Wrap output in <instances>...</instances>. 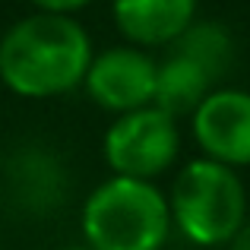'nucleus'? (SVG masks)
Returning <instances> with one entry per match:
<instances>
[{
  "label": "nucleus",
  "mask_w": 250,
  "mask_h": 250,
  "mask_svg": "<svg viewBox=\"0 0 250 250\" xmlns=\"http://www.w3.org/2000/svg\"><path fill=\"white\" fill-rule=\"evenodd\" d=\"M212 85L215 83L209 80L193 61H187V57L171 51L165 61H159L152 104L177 121V117H184V114H193L203 104V98L212 92Z\"/></svg>",
  "instance_id": "obj_9"
},
{
  "label": "nucleus",
  "mask_w": 250,
  "mask_h": 250,
  "mask_svg": "<svg viewBox=\"0 0 250 250\" xmlns=\"http://www.w3.org/2000/svg\"><path fill=\"white\" fill-rule=\"evenodd\" d=\"M6 187L22 209L48 215L67 200V168L54 149L25 143L6 162Z\"/></svg>",
  "instance_id": "obj_7"
},
{
  "label": "nucleus",
  "mask_w": 250,
  "mask_h": 250,
  "mask_svg": "<svg viewBox=\"0 0 250 250\" xmlns=\"http://www.w3.org/2000/svg\"><path fill=\"white\" fill-rule=\"evenodd\" d=\"M111 19L133 48H171L196 22V0H111Z\"/></svg>",
  "instance_id": "obj_8"
},
{
  "label": "nucleus",
  "mask_w": 250,
  "mask_h": 250,
  "mask_svg": "<svg viewBox=\"0 0 250 250\" xmlns=\"http://www.w3.org/2000/svg\"><path fill=\"white\" fill-rule=\"evenodd\" d=\"M57 250H92V247H85V244H67V247H57Z\"/></svg>",
  "instance_id": "obj_13"
},
{
  "label": "nucleus",
  "mask_w": 250,
  "mask_h": 250,
  "mask_svg": "<svg viewBox=\"0 0 250 250\" xmlns=\"http://www.w3.org/2000/svg\"><path fill=\"white\" fill-rule=\"evenodd\" d=\"M171 51L187 61H193L212 83H219L222 76H228L234 63V38L215 19H196L174 44Z\"/></svg>",
  "instance_id": "obj_10"
},
{
  "label": "nucleus",
  "mask_w": 250,
  "mask_h": 250,
  "mask_svg": "<svg viewBox=\"0 0 250 250\" xmlns=\"http://www.w3.org/2000/svg\"><path fill=\"white\" fill-rule=\"evenodd\" d=\"M155 73H159V61L149 51L133 44H114L92 54L83 89L102 111L121 117L152 104Z\"/></svg>",
  "instance_id": "obj_5"
},
{
  "label": "nucleus",
  "mask_w": 250,
  "mask_h": 250,
  "mask_svg": "<svg viewBox=\"0 0 250 250\" xmlns=\"http://www.w3.org/2000/svg\"><path fill=\"white\" fill-rule=\"evenodd\" d=\"M102 155L111 174L155 181L181 155V130L177 121L155 104L130 111L111 121L102 136Z\"/></svg>",
  "instance_id": "obj_4"
},
{
  "label": "nucleus",
  "mask_w": 250,
  "mask_h": 250,
  "mask_svg": "<svg viewBox=\"0 0 250 250\" xmlns=\"http://www.w3.org/2000/svg\"><path fill=\"white\" fill-rule=\"evenodd\" d=\"M190 121L203 159L219 162L225 168L250 165V92L212 89L190 114Z\"/></svg>",
  "instance_id": "obj_6"
},
{
  "label": "nucleus",
  "mask_w": 250,
  "mask_h": 250,
  "mask_svg": "<svg viewBox=\"0 0 250 250\" xmlns=\"http://www.w3.org/2000/svg\"><path fill=\"white\" fill-rule=\"evenodd\" d=\"M228 250H250V219L244 222V228L234 234V241L228 244Z\"/></svg>",
  "instance_id": "obj_12"
},
{
  "label": "nucleus",
  "mask_w": 250,
  "mask_h": 250,
  "mask_svg": "<svg viewBox=\"0 0 250 250\" xmlns=\"http://www.w3.org/2000/svg\"><path fill=\"white\" fill-rule=\"evenodd\" d=\"M80 228L92 250H162L174 225L155 181L111 174L83 200Z\"/></svg>",
  "instance_id": "obj_2"
},
{
  "label": "nucleus",
  "mask_w": 250,
  "mask_h": 250,
  "mask_svg": "<svg viewBox=\"0 0 250 250\" xmlns=\"http://www.w3.org/2000/svg\"><path fill=\"white\" fill-rule=\"evenodd\" d=\"M171 225L196 247L231 244L247 222V190L234 168L193 159L181 168L168 193Z\"/></svg>",
  "instance_id": "obj_3"
},
{
  "label": "nucleus",
  "mask_w": 250,
  "mask_h": 250,
  "mask_svg": "<svg viewBox=\"0 0 250 250\" xmlns=\"http://www.w3.org/2000/svg\"><path fill=\"white\" fill-rule=\"evenodd\" d=\"M35 13H51V16H73V13L85 10L92 0H29Z\"/></svg>",
  "instance_id": "obj_11"
},
{
  "label": "nucleus",
  "mask_w": 250,
  "mask_h": 250,
  "mask_svg": "<svg viewBox=\"0 0 250 250\" xmlns=\"http://www.w3.org/2000/svg\"><path fill=\"white\" fill-rule=\"evenodd\" d=\"M92 38L76 16L29 13L0 35V83L22 98H57L80 89Z\"/></svg>",
  "instance_id": "obj_1"
}]
</instances>
